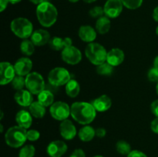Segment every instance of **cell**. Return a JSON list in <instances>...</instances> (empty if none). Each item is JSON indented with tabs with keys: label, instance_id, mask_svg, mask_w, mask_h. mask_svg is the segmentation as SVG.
<instances>
[{
	"label": "cell",
	"instance_id": "cell-1",
	"mask_svg": "<svg viewBox=\"0 0 158 157\" xmlns=\"http://www.w3.org/2000/svg\"><path fill=\"white\" fill-rule=\"evenodd\" d=\"M96 111L93 104L85 102H77L71 106L70 115L78 123L87 125L94 120L97 114Z\"/></svg>",
	"mask_w": 158,
	"mask_h": 157
},
{
	"label": "cell",
	"instance_id": "cell-2",
	"mask_svg": "<svg viewBox=\"0 0 158 157\" xmlns=\"http://www.w3.org/2000/svg\"><path fill=\"white\" fill-rule=\"evenodd\" d=\"M36 16L40 24L48 28L55 24L58 16V12L52 3L43 2L37 6Z\"/></svg>",
	"mask_w": 158,
	"mask_h": 157
},
{
	"label": "cell",
	"instance_id": "cell-3",
	"mask_svg": "<svg viewBox=\"0 0 158 157\" xmlns=\"http://www.w3.org/2000/svg\"><path fill=\"white\" fill-rule=\"evenodd\" d=\"M27 131L19 126H12L9 128L5 135L6 144L12 148H19L23 146L27 139Z\"/></svg>",
	"mask_w": 158,
	"mask_h": 157
},
{
	"label": "cell",
	"instance_id": "cell-4",
	"mask_svg": "<svg viewBox=\"0 0 158 157\" xmlns=\"http://www.w3.org/2000/svg\"><path fill=\"white\" fill-rule=\"evenodd\" d=\"M85 54L88 60L97 66L105 62L107 56V52L105 48L100 44L94 42L89 43L86 46Z\"/></svg>",
	"mask_w": 158,
	"mask_h": 157
},
{
	"label": "cell",
	"instance_id": "cell-5",
	"mask_svg": "<svg viewBox=\"0 0 158 157\" xmlns=\"http://www.w3.org/2000/svg\"><path fill=\"white\" fill-rule=\"evenodd\" d=\"M10 27L12 32L17 37L25 39L32 35V29H33L32 22L27 18H22V17L12 20Z\"/></svg>",
	"mask_w": 158,
	"mask_h": 157
},
{
	"label": "cell",
	"instance_id": "cell-6",
	"mask_svg": "<svg viewBox=\"0 0 158 157\" xmlns=\"http://www.w3.org/2000/svg\"><path fill=\"white\" fill-rule=\"evenodd\" d=\"M27 90L34 95H39L44 90L45 82L43 76L38 72H30L26 78Z\"/></svg>",
	"mask_w": 158,
	"mask_h": 157
},
{
	"label": "cell",
	"instance_id": "cell-7",
	"mask_svg": "<svg viewBox=\"0 0 158 157\" xmlns=\"http://www.w3.org/2000/svg\"><path fill=\"white\" fill-rule=\"evenodd\" d=\"M48 80L49 83L54 86H63L70 80V74L69 71L64 68L57 67L49 72Z\"/></svg>",
	"mask_w": 158,
	"mask_h": 157
},
{
	"label": "cell",
	"instance_id": "cell-8",
	"mask_svg": "<svg viewBox=\"0 0 158 157\" xmlns=\"http://www.w3.org/2000/svg\"><path fill=\"white\" fill-rule=\"evenodd\" d=\"M49 112L52 118L60 121H63L67 119L70 115V108L64 102L58 101L54 103L50 106Z\"/></svg>",
	"mask_w": 158,
	"mask_h": 157
},
{
	"label": "cell",
	"instance_id": "cell-9",
	"mask_svg": "<svg viewBox=\"0 0 158 157\" xmlns=\"http://www.w3.org/2000/svg\"><path fill=\"white\" fill-rule=\"evenodd\" d=\"M62 58L69 65L78 64L82 59V53L75 46H69L62 51Z\"/></svg>",
	"mask_w": 158,
	"mask_h": 157
},
{
	"label": "cell",
	"instance_id": "cell-10",
	"mask_svg": "<svg viewBox=\"0 0 158 157\" xmlns=\"http://www.w3.org/2000/svg\"><path fill=\"white\" fill-rule=\"evenodd\" d=\"M123 6L121 0H107L103 7L105 15L108 18H117L122 12Z\"/></svg>",
	"mask_w": 158,
	"mask_h": 157
},
{
	"label": "cell",
	"instance_id": "cell-11",
	"mask_svg": "<svg viewBox=\"0 0 158 157\" xmlns=\"http://www.w3.org/2000/svg\"><path fill=\"white\" fill-rule=\"evenodd\" d=\"M1 67V78H0V83L2 86L12 83V80L15 78V68L14 66L10 64L7 62H3L0 65Z\"/></svg>",
	"mask_w": 158,
	"mask_h": 157
},
{
	"label": "cell",
	"instance_id": "cell-12",
	"mask_svg": "<svg viewBox=\"0 0 158 157\" xmlns=\"http://www.w3.org/2000/svg\"><path fill=\"white\" fill-rule=\"evenodd\" d=\"M67 151V145L63 141L56 140L51 142L47 146L46 152L50 157H61Z\"/></svg>",
	"mask_w": 158,
	"mask_h": 157
},
{
	"label": "cell",
	"instance_id": "cell-13",
	"mask_svg": "<svg viewBox=\"0 0 158 157\" xmlns=\"http://www.w3.org/2000/svg\"><path fill=\"white\" fill-rule=\"evenodd\" d=\"M60 135L66 140H71L77 135V129L73 123L69 119L63 120L60 126Z\"/></svg>",
	"mask_w": 158,
	"mask_h": 157
},
{
	"label": "cell",
	"instance_id": "cell-14",
	"mask_svg": "<svg viewBox=\"0 0 158 157\" xmlns=\"http://www.w3.org/2000/svg\"><path fill=\"white\" fill-rule=\"evenodd\" d=\"M15 73L18 75L24 76L28 75L31 72L32 68V62L29 58H21L16 61L14 65Z\"/></svg>",
	"mask_w": 158,
	"mask_h": 157
},
{
	"label": "cell",
	"instance_id": "cell-15",
	"mask_svg": "<svg viewBox=\"0 0 158 157\" xmlns=\"http://www.w3.org/2000/svg\"><path fill=\"white\" fill-rule=\"evenodd\" d=\"M31 41L36 46H42L47 44L50 41V34L45 29H37L32 32Z\"/></svg>",
	"mask_w": 158,
	"mask_h": 157
},
{
	"label": "cell",
	"instance_id": "cell-16",
	"mask_svg": "<svg viewBox=\"0 0 158 157\" xmlns=\"http://www.w3.org/2000/svg\"><path fill=\"white\" fill-rule=\"evenodd\" d=\"M124 60V52L118 48L113 49L107 52L106 61L113 66H117Z\"/></svg>",
	"mask_w": 158,
	"mask_h": 157
},
{
	"label": "cell",
	"instance_id": "cell-17",
	"mask_svg": "<svg viewBox=\"0 0 158 157\" xmlns=\"http://www.w3.org/2000/svg\"><path fill=\"white\" fill-rule=\"evenodd\" d=\"M15 100L19 105L22 106H29L33 103V98H32V93L29 90H22L17 91L15 94Z\"/></svg>",
	"mask_w": 158,
	"mask_h": 157
},
{
	"label": "cell",
	"instance_id": "cell-18",
	"mask_svg": "<svg viewBox=\"0 0 158 157\" xmlns=\"http://www.w3.org/2000/svg\"><path fill=\"white\" fill-rule=\"evenodd\" d=\"M49 46L53 50L63 51L66 48L72 46V39L70 38H60V37H53L51 38L49 42Z\"/></svg>",
	"mask_w": 158,
	"mask_h": 157
},
{
	"label": "cell",
	"instance_id": "cell-19",
	"mask_svg": "<svg viewBox=\"0 0 158 157\" xmlns=\"http://www.w3.org/2000/svg\"><path fill=\"white\" fill-rule=\"evenodd\" d=\"M79 37L86 42H91L96 39L97 32L95 29L89 26H83L79 29Z\"/></svg>",
	"mask_w": 158,
	"mask_h": 157
},
{
	"label": "cell",
	"instance_id": "cell-20",
	"mask_svg": "<svg viewBox=\"0 0 158 157\" xmlns=\"http://www.w3.org/2000/svg\"><path fill=\"white\" fill-rule=\"evenodd\" d=\"M15 121H16L18 126L24 128V129H29L32 125V119L30 112H27L26 110H20L17 112L15 116Z\"/></svg>",
	"mask_w": 158,
	"mask_h": 157
},
{
	"label": "cell",
	"instance_id": "cell-21",
	"mask_svg": "<svg viewBox=\"0 0 158 157\" xmlns=\"http://www.w3.org/2000/svg\"><path fill=\"white\" fill-rule=\"evenodd\" d=\"M112 101L106 95H103L96 99L93 103V106L98 112H105L110 108Z\"/></svg>",
	"mask_w": 158,
	"mask_h": 157
},
{
	"label": "cell",
	"instance_id": "cell-22",
	"mask_svg": "<svg viewBox=\"0 0 158 157\" xmlns=\"http://www.w3.org/2000/svg\"><path fill=\"white\" fill-rule=\"evenodd\" d=\"M29 107V112L35 118H43L46 114V107L41 104L40 102H33Z\"/></svg>",
	"mask_w": 158,
	"mask_h": 157
},
{
	"label": "cell",
	"instance_id": "cell-23",
	"mask_svg": "<svg viewBox=\"0 0 158 157\" xmlns=\"http://www.w3.org/2000/svg\"><path fill=\"white\" fill-rule=\"evenodd\" d=\"M78 135L83 142H89L96 135V130L91 126H86L80 129Z\"/></svg>",
	"mask_w": 158,
	"mask_h": 157
},
{
	"label": "cell",
	"instance_id": "cell-24",
	"mask_svg": "<svg viewBox=\"0 0 158 157\" xmlns=\"http://www.w3.org/2000/svg\"><path fill=\"white\" fill-rule=\"evenodd\" d=\"M96 29L100 34H105L110 29V21L107 16H102L97 19L96 23Z\"/></svg>",
	"mask_w": 158,
	"mask_h": 157
},
{
	"label": "cell",
	"instance_id": "cell-25",
	"mask_svg": "<svg viewBox=\"0 0 158 157\" xmlns=\"http://www.w3.org/2000/svg\"><path fill=\"white\" fill-rule=\"evenodd\" d=\"M38 102L45 107L52 106L54 102V95L50 91L43 90L38 95Z\"/></svg>",
	"mask_w": 158,
	"mask_h": 157
},
{
	"label": "cell",
	"instance_id": "cell-26",
	"mask_svg": "<svg viewBox=\"0 0 158 157\" xmlns=\"http://www.w3.org/2000/svg\"><path fill=\"white\" fill-rule=\"evenodd\" d=\"M80 87L79 83L76 80L70 79L66 85V92L71 98H75L79 95Z\"/></svg>",
	"mask_w": 158,
	"mask_h": 157
},
{
	"label": "cell",
	"instance_id": "cell-27",
	"mask_svg": "<svg viewBox=\"0 0 158 157\" xmlns=\"http://www.w3.org/2000/svg\"><path fill=\"white\" fill-rule=\"evenodd\" d=\"M21 52L26 55H32L35 51V45L31 40L25 39L20 45Z\"/></svg>",
	"mask_w": 158,
	"mask_h": 157
},
{
	"label": "cell",
	"instance_id": "cell-28",
	"mask_svg": "<svg viewBox=\"0 0 158 157\" xmlns=\"http://www.w3.org/2000/svg\"><path fill=\"white\" fill-rule=\"evenodd\" d=\"M116 149L121 155H127L132 151L131 145L127 143L126 141H123V140H120L119 142H117V144H116Z\"/></svg>",
	"mask_w": 158,
	"mask_h": 157
},
{
	"label": "cell",
	"instance_id": "cell-29",
	"mask_svg": "<svg viewBox=\"0 0 158 157\" xmlns=\"http://www.w3.org/2000/svg\"><path fill=\"white\" fill-rule=\"evenodd\" d=\"M97 73L102 75H110L114 72V66L108 62H103L97 68Z\"/></svg>",
	"mask_w": 158,
	"mask_h": 157
},
{
	"label": "cell",
	"instance_id": "cell-30",
	"mask_svg": "<svg viewBox=\"0 0 158 157\" xmlns=\"http://www.w3.org/2000/svg\"><path fill=\"white\" fill-rule=\"evenodd\" d=\"M35 149L32 145H26L23 146L19 151V157H33L35 155Z\"/></svg>",
	"mask_w": 158,
	"mask_h": 157
},
{
	"label": "cell",
	"instance_id": "cell-31",
	"mask_svg": "<svg viewBox=\"0 0 158 157\" xmlns=\"http://www.w3.org/2000/svg\"><path fill=\"white\" fill-rule=\"evenodd\" d=\"M12 86L15 90H22L23 87L26 86V78H24L23 76L17 75L12 81Z\"/></svg>",
	"mask_w": 158,
	"mask_h": 157
},
{
	"label": "cell",
	"instance_id": "cell-32",
	"mask_svg": "<svg viewBox=\"0 0 158 157\" xmlns=\"http://www.w3.org/2000/svg\"><path fill=\"white\" fill-rule=\"evenodd\" d=\"M122 3L129 9H137L143 3V0H121Z\"/></svg>",
	"mask_w": 158,
	"mask_h": 157
},
{
	"label": "cell",
	"instance_id": "cell-33",
	"mask_svg": "<svg viewBox=\"0 0 158 157\" xmlns=\"http://www.w3.org/2000/svg\"><path fill=\"white\" fill-rule=\"evenodd\" d=\"M103 13H104V10L100 6H95L89 11V15L93 18H100L103 16Z\"/></svg>",
	"mask_w": 158,
	"mask_h": 157
},
{
	"label": "cell",
	"instance_id": "cell-34",
	"mask_svg": "<svg viewBox=\"0 0 158 157\" xmlns=\"http://www.w3.org/2000/svg\"><path fill=\"white\" fill-rule=\"evenodd\" d=\"M40 132L35 129H31V130H28L26 132V137H27V139L29 141H36L40 139Z\"/></svg>",
	"mask_w": 158,
	"mask_h": 157
},
{
	"label": "cell",
	"instance_id": "cell-35",
	"mask_svg": "<svg viewBox=\"0 0 158 157\" xmlns=\"http://www.w3.org/2000/svg\"><path fill=\"white\" fill-rule=\"evenodd\" d=\"M148 78L151 82L158 83V68L153 67L148 72Z\"/></svg>",
	"mask_w": 158,
	"mask_h": 157
},
{
	"label": "cell",
	"instance_id": "cell-36",
	"mask_svg": "<svg viewBox=\"0 0 158 157\" xmlns=\"http://www.w3.org/2000/svg\"><path fill=\"white\" fill-rule=\"evenodd\" d=\"M127 157H148L146 154L139 150H132L127 155Z\"/></svg>",
	"mask_w": 158,
	"mask_h": 157
},
{
	"label": "cell",
	"instance_id": "cell-37",
	"mask_svg": "<svg viewBox=\"0 0 158 157\" xmlns=\"http://www.w3.org/2000/svg\"><path fill=\"white\" fill-rule=\"evenodd\" d=\"M69 157H86V155L83 149H77L72 152Z\"/></svg>",
	"mask_w": 158,
	"mask_h": 157
},
{
	"label": "cell",
	"instance_id": "cell-38",
	"mask_svg": "<svg viewBox=\"0 0 158 157\" xmlns=\"http://www.w3.org/2000/svg\"><path fill=\"white\" fill-rule=\"evenodd\" d=\"M151 109L152 113L156 115V117H158V99L153 102L151 106Z\"/></svg>",
	"mask_w": 158,
	"mask_h": 157
},
{
	"label": "cell",
	"instance_id": "cell-39",
	"mask_svg": "<svg viewBox=\"0 0 158 157\" xmlns=\"http://www.w3.org/2000/svg\"><path fill=\"white\" fill-rule=\"evenodd\" d=\"M106 129H103V128H98L97 129H96V136L99 137V138H103L106 135Z\"/></svg>",
	"mask_w": 158,
	"mask_h": 157
},
{
	"label": "cell",
	"instance_id": "cell-40",
	"mask_svg": "<svg viewBox=\"0 0 158 157\" xmlns=\"http://www.w3.org/2000/svg\"><path fill=\"white\" fill-rule=\"evenodd\" d=\"M151 127L153 132L158 134V117L153 120L152 123H151Z\"/></svg>",
	"mask_w": 158,
	"mask_h": 157
},
{
	"label": "cell",
	"instance_id": "cell-41",
	"mask_svg": "<svg viewBox=\"0 0 158 157\" xmlns=\"http://www.w3.org/2000/svg\"><path fill=\"white\" fill-rule=\"evenodd\" d=\"M9 0H0V12H3L9 4Z\"/></svg>",
	"mask_w": 158,
	"mask_h": 157
},
{
	"label": "cell",
	"instance_id": "cell-42",
	"mask_svg": "<svg viewBox=\"0 0 158 157\" xmlns=\"http://www.w3.org/2000/svg\"><path fill=\"white\" fill-rule=\"evenodd\" d=\"M153 18L155 21L158 22V6L154 9V12H153Z\"/></svg>",
	"mask_w": 158,
	"mask_h": 157
},
{
	"label": "cell",
	"instance_id": "cell-43",
	"mask_svg": "<svg viewBox=\"0 0 158 157\" xmlns=\"http://www.w3.org/2000/svg\"><path fill=\"white\" fill-rule=\"evenodd\" d=\"M29 1H30L31 2L33 3V4L40 5L41 4V3H43V2H44V0H29Z\"/></svg>",
	"mask_w": 158,
	"mask_h": 157
},
{
	"label": "cell",
	"instance_id": "cell-44",
	"mask_svg": "<svg viewBox=\"0 0 158 157\" xmlns=\"http://www.w3.org/2000/svg\"><path fill=\"white\" fill-rule=\"evenodd\" d=\"M154 67L158 68V55L154 58Z\"/></svg>",
	"mask_w": 158,
	"mask_h": 157
},
{
	"label": "cell",
	"instance_id": "cell-45",
	"mask_svg": "<svg viewBox=\"0 0 158 157\" xmlns=\"http://www.w3.org/2000/svg\"><path fill=\"white\" fill-rule=\"evenodd\" d=\"M9 1L11 4H16V3H19V2H21V0H9Z\"/></svg>",
	"mask_w": 158,
	"mask_h": 157
},
{
	"label": "cell",
	"instance_id": "cell-46",
	"mask_svg": "<svg viewBox=\"0 0 158 157\" xmlns=\"http://www.w3.org/2000/svg\"><path fill=\"white\" fill-rule=\"evenodd\" d=\"M83 1L86 3H91V2H95L96 0H83Z\"/></svg>",
	"mask_w": 158,
	"mask_h": 157
},
{
	"label": "cell",
	"instance_id": "cell-47",
	"mask_svg": "<svg viewBox=\"0 0 158 157\" xmlns=\"http://www.w3.org/2000/svg\"><path fill=\"white\" fill-rule=\"evenodd\" d=\"M69 1L71 2H77L79 0H69Z\"/></svg>",
	"mask_w": 158,
	"mask_h": 157
},
{
	"label": "cell",
	"instance_id": "cell-48",
	"mask_svg": "<svg viewBox=\"0 0 158 157\" xmlns=\"http://www.w3.org/2000/svg\"><path fill=\"white\" fill-rule=\"evenodd\" d=\"M1 126V132H2V131H3V126H2V125H1V126Z\"/></svg>",
	"mask_w": 158,
	"mask_h": 157
},
{
	"label": "cell",
	"instance_id": "cell-49",
	"mask_svg": "<svg viewBox=\"0 0 158 157\" xmlns=\"http://www.w3.org/2000/svg\"><path fill=\"white\" fill-rule=\"evenodd\" d=\"M156 89H157V93L158 95V83H157V87H156Z\"/></svg>",
	"mask_w": 158,
	"mask_h": 157
},
{
	"label": "cell",
	"instance_id": "cell-50",
	"mask_svg": "<svg viewBox=\"0 0 158 157\" xmlns=\"http://www.w3.org/2000/svg\"><path fill=\"white\" fill-rule=\"evenodd\" d=\"M156 33H157V35H158V26L157 27V29H156Z\"/></svg>",
	"mask_w": 158,
	"mask_h": 157
},
{
	"label": "cell",
	"instance_id": "cell-51",
	"mask_svg": "<svg viewBox=\"0 0 158 157\" xmlns=\"http://www.w3.org/2000/svg\"><path fill=\"white\" fill-rule=\"evenodd\" d=\"M94 157H103V156H102V155H96V156H94Z\"/></svg>",
	"mask_w": 158,
	"mask_h": 157
}]
</instances>
